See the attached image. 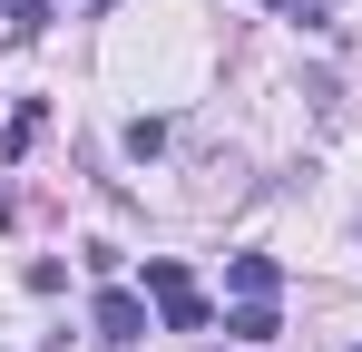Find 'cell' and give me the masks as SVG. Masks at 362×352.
<instances>
[{
	"label": "cell",
	"instance_id": "cell-1",
	"mask_svg": "<svg viewBox=\"0 0 362 352\" xmlns=\"http://www.w3.org/2000/svg\"><path fill=\"white\" fill-rule=\"evenodd\" d=\"M147 303H157L167 333H206V293H196V274L177 254H147Z\"/></svg>",
	"mask_w": 362,
	"mask_h": 352
},
{
	"label": "cell",
	"instance_id": "cell-2",
	"mask_svg": "<svg viewBox=\"0 0 362 352\" xmlns=\"http://www.w3.org/2000/svg\"><path fill=\"white\" fill-rule=\"evenodd\" d=\"M88 333H98V343H147V303H137V293H98V313H88Z\"/></svg>",
	"mask_w": 362,
	"mask_h": 352
},
{
	"label": "cell",
	"instance_id": "cell-3",
	"mask_svg": "<svg viewBox=\"0 0 362 352\" xmlns=\"http://www.w3.org/2000/svg\"><path fill=\"white\" fill-rule=\"evenodd\" d=\"M226 284H235V303H274L284 264H274V254H235V264H226Z\"/></svg>",
	"mask_w": 362,
	"mask_h": 352
},
{
	"label": "cell",
	"instance_id": "cell-4",
	"mask_svg": "<svg viewBox=\"0 0 362 352\" xmlns=\"http://www.w3.org/2000/svg\"><path fill=\"white\" fill-rule=\"evenodd\" d=\"M226 333H235V343H274L284 323H274V303H235V313H226Z\"/></svg>",
	"mask_w": 362,
	"mask_h": 352
},
{
	"label": "cell",
	"instance_id": "cell-5",
	"mask_svg": "<svg viewBox=\"0 0 362 352\" xmlns=\"http://www.w3.org/2000/svg\"><path fill=\"white\" fill-rule=\"evenodd\" d=\"M40 127H49V108H40V98H30V108L10 117V137H0V157H30V147H40Z\"/></svg>",
	"mask_w": 362,
	"mask_h": 352
},
{
	"label": "cell",
	"instance_id": "cell-6",
	"mask_svg": "<svg viewBox=\"0 0 362 352\" xmlns=\"http://www.w3.org/2000/svg\"><path fill=\"white\" fill-rule=\"evenodd\" d=\"M0 30H10V40H40V30H49V0H10V20H0Z\"/></svg>",
	"mask_w": 362,
	"mask_h": 352
},
{
	"label": "cell",
	"instance_id": "cell-7",
	"mask_svg": "<svg viewBox=\"0 0 362 352\" xmlns=\"http://www.w3.org/2000/svg\"><path fill=\"white\" fill-rule=\"evenodd\" d=\"M98 10H118V0H98Z\"/></svg>",
	"mask_w": 362,
	"mask_h": 352
},
{
	"label": "cell",
	"instance_id": "cell-8",
	"mask_svg": "<svg viewBox=\"0 0 362 352\" xmlns=\"http://www.w3.org/2000/svg\"><path fill=\"white\" fill-rule=\"evenodd\" d=\"M353 352H362V343H353Z\"/></svg>",
	"mask_w": 362,
	"mask_h": 352
}]
</instances>
